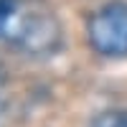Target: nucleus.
Returning <instances> with one entry per match:
<instances>
[{"label": "nucleus", "instance_id": "obj_1", "mask_svg": "<svg viewBox=\"0 0 127 127\" xmlns=\"http://www.w3.org/2000/svg\"><path fill=\"white\" fill-rule=\"evenodd\" d=\"M0 41L28 56H51L61 46V23L46 0H0Z\"/></svg>", "mask_w": 127, "mask_h": 127}, {"label": "nucleus", "instance_id": "obj_3", "mask_svg": "<svg viewBox=\"0 0 127 127\" xmlns=\"http://www.w3.org/2000/svg\"><path fill=\"white\" fill-rule=\"evenodd\" d=\"M92 127H127V112H125V109L102 112L99 117L92 122Z\"/></svg>", "mask_w": 127, "mask_h": 127}, {"label": "nucleus", "instance_id": "obj_2", "mask_svg": "<svg viewBox=\"0 0 127 127\" xmlns=\"http://www.w3.org/2000/svg\"><path fill=\"white\" fill-rule=\"evenodd\" d=\"M87 38L104 59L127 56V3L114 0L94 10L87 23Z\"/></svg>", "mask_w": 127, "mask_h": 127}]
</instances>
